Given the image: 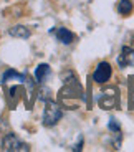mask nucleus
I'll return each instance as SVG.
<instances>
[{
	"mask_svg": "<svg viewBox=\"0 0 134 152\" xmlns=\"http://www.w3.org/2000/svg\"><path fill=\"white\" fill-rule=\"evenodd\" d=\"M56 38L63 43V45H70V43H73V40H75V35H73L68 28L60 27V28H56Z\"/></svg>",
	"mask_w": 134,
	"mask_h": 152,
	"instance_id": "6",
	"label": "nucleus"
},
{
	"mask_svg": "<svg viewBox=\"0 0 134 152\" xmlns=\"http://www.w3.org/2000/svg\"><path fill=\"white\" fill-rule=\"evenodd\" d=\"M118 63L121 66L133 65L134 63V51L131 48H127V46H124L123 51H121V55H119V58H118Z\"/></svg>",
	"mask_w": 134,
	"mask_h": 152,
	"instance_id": "5",
	"label": "nucleus"
},
{
	"mask_svg": "<svg viewBox=\"0 0 134 152\" xmlns=\"http://www.w3.org/2000/svg\"><path fill=\"white\" fill-rule=\"evenodd\" d=\"M109 129L111 131H119V124L114 121V119H111V122H109Z\"/></svg>",
	"mask_w": 134,
	"mask_h": 152,
	"instance_id": "11",
	"label": "nucleus"
},
{
	"mask_svg": "<svg viewBox=\"0 0 134 152\" xmlns=\"http://www.w3.org/2000/svg\"><path fill=\"white\" fill-rule=\"evenodd\" d=\"M8 33H10L12 37H15V38H28L30 37V30H28L27 27H23V25H17V27L10 28Z\"/></svg>",
	"mask_w": 134,
	"mask_h": 152,
	"instance_id": "7",
	"label": "nucleus"
},
{
	"mask_svg": "<svg viewBox=\"0 0 134 152\" xmlns=\"http://www.w3.org/2000/svg\"><path fill=\"white\" fill-rule=\"evenodd\" d=\"M118 12L121 15H129L133 12V2L131 0H121L119 2V7H118Z\"/></svg>",
	"mask_w": 134,
	"mask_h": 152,
	"instance_id": "9",
	"label": "nucleus"
},
{
	"mask_svg": "<svg viewBox=\"0 0 134 152\" xmlns=\"http://www.w3.org/2000/svg\"><path fill=\"white\" fill-rule=\"evenodd\" d=\"M63 113L62 107L58 106L55 101H46L45 103V111H43V124L45 126H55L60 119H62Z\"/></svg>",
	"mask_w": 134,
	"mask_h": 152,
	"instance_id": "1",
	"label": "nucleus"
},
{
	"mask_svg": "<svg viewBox=\"0 0 134 152\" xmlns=\"http://www.w3.org/2000/svg\"><path fill=\"white\" fill-rule=\"evenodd\" d=\"M133 103H134V93H133Z\"/></svg>",
	"mask_w": 134,
	"mask_h": 152,
	"instance_id": "12",
	"label": "nucleus"
},
{
	"mask_svg": "<svg viewBox=\"0 0 134 152\" xmlns=\"http://www.w3.org/2000/svg\"><path fill=\"white\" fill-rule=\"evenodd\" d=\"M111 73H113L111 65L106 63V61H103V63H100V65L96 66L94 73H93V80H94L98 84H103V83H106V81H109Z\"/></svg>",
	"mask_w": 134,
	"mask_h": 152,
	"instance_id": "3",
	"label": "nucleus"
},
{
	"mask_svg": "<svg viewBox=\"0 0 134 152\" xmlns=\"http://www.w3.org/2000/svg\"><path fill=\"white\" fill-rule=\"evenodd\" d=\"M2 145H4V151H8V152H22V151L28 152L30 151V147H28L25 142L20 141L15 134H7V136L4 137Z\"/></svg>",
	"mask_w": 134,
	"mask_h": 152,
	"instance_id": "2",
	"label": "nucleus"
},
{
	"mask_svg": "<svg viewBox=\"0 0 134 152\" xmlns=\"http://www.w3.org/2000/svg\"><path fill=\"white\" fill-rule=\"evenodd\" d=\"M10 80H18V81H23L25 78H23L22 75H18L17 71H13V69H8V71L4 75V78H2V81H4V83H8Z\"/></svg>",
	"mask_w": 134,
	"mask_h": 152,
	"instance_id": "10",
	"label": "nucleus"
},
{
	"mask_svg": "<svg viewBox=\"0 0 134 152\" xmlns=\"http://www.w3.org/2000/svg\"><path fill=\"white\" fill-rule=\"evenodd\" d=\"M50 75V66L48 65H40L38 68H37V71H35V78H37V81H45V78Z\"/></svg>",
	"mask_w": 134,
	"mask_h": 152,
	"instance_id": "8",
	"label": "nucleus"
},
{
	"mask_svg": "<svg viewBox=\"0 0 134 152\" xmlns=\"http://www.w3.org/2000/svg\"><path fill=\"white\" fill-rule=\"evenodd\" d=\"M100 104H101V107H104V109H113V107L118 104V91H116L114 88L106 89L100 98Z\"/></svg>",
	"mask_w": 134,
	"mask_h": 152,
	"instance_id": "4",
	"label": "nucleus"
}]
</instances>
